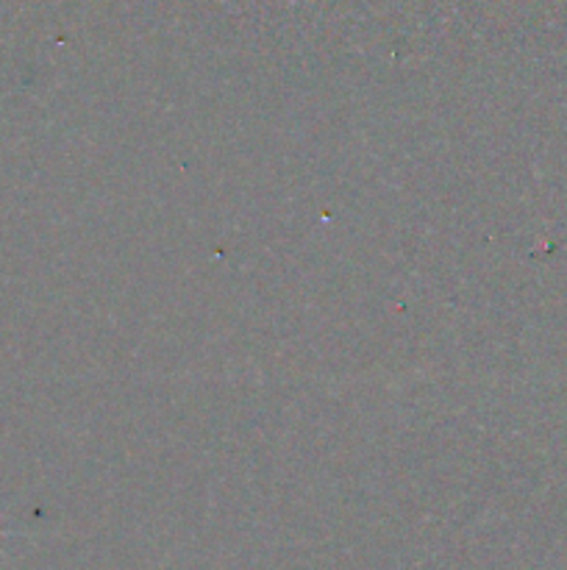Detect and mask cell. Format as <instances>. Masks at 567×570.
I'll return each mask as SVG.
<instances>
[{
    "label": "cell",
    "mask_w": 567,
    "mask_h": 570,
    "mask_svg": "<svg viewBox=\"0 0 567 570\" xmlns=\"http://www.w3.org/2000/svg\"><path fill=\"white\" fill-rule=\"evenodd\" d=\"M7 537V531H3V517H0V540Z\"/></svg>",
    "instance_id": "obj_1"
}]
</instances>
